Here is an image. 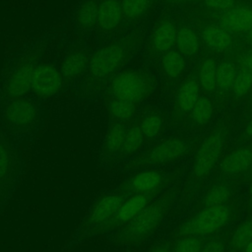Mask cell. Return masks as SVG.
<instances>
[{
  "instance_id": "42",
  "label": "cell",
  "mask_w": 252,
  "mask_h": 252,
  "mask_svg": "<svg viewBox=\"0 0 252 252\" xmlns=\"http://www.w3.org/2000/svg\"><path fill=\"white\" fill-rule=\"evenodd\" d=\"M245 252H252V241L248 244V246L245 248Z\"/></svg>"
},
{
  "instance_id": "36",
  "label": "cell",
  "mask_w": 252,
  "mask_h": 252,
  "mask_svg": "<svg viewBox=\"0 0 252 252\" xmlns=\"http://www.w3.org/2000/svg\"><path fill=\"white\" fill-rule=\"evenodd\" d=\"M234 0H205V5L216 11H228L234 7Z\"/></svg>"
},
{
  "instance_id": "18",
  "label": "cell",
  "mask_w": 252,
  "mask_h": 252,
  "mask_svg": "<svg viewBox=\"0 0 252 252\" xmlns=\"http://www.w3.org/2000/svg\"><path fill=\"white\" fill-rule=\"evenodd\" d=\"M177 30L175 25L168 20L158 23L152 34V46L155 50L160 53H165L171 50L176 41Z\"/></svg>"
},
{
  "instance_id": "5",
  "label": "cell",
  "mask_w": 252,
  "mask_h": 252,
  "mask_svg": "<svg viewBox=\"0 0 252 252\" xmlns=\"http://www.w3.org/2000/svg\"><path fill=\"white\" fill-rule=\"evenodd\" d=\"M190 147L191 142L184 138H169L135 157L127 167L140 169L166 164L183 157Z\"/></svg>"
},
{
  "instance_id": "11",
  "label": "cell",
  "mask_w": 252,
  "mask_h": 252,
  "mask_svg": "<svg viewBox=\"0 0 252 252\" xmlns=\"http://www.w3.org/2000/svg\"><path fill=\"white\" fill-rule=\"evenodd\" d=\"M223 133L218 130L210 134L200 146L194 159L193 173L197 178L206 176L214 167L223 145Z\"/></svg>"
},
{
  "instance_id": "22",
  "label": "cell",
  "mask_w": 252,
  "mask_h": 252,
  "mask_svg": "<svg viewBox=\"0 0 252 252\" xmlns=\"http://www.w3.org/2000/svg\"><path fill=\"white\" fill-rule=\"evenodd\" d=\"M106 109L109 116L114 121L126 122L134 117L137 109V104L123 99L108 97Z\"/></svg>"
},
{
  "instance_id": "13",
  "label": "cell",
  "mask_w": 252,
  "mask_h": 252,
  "mask_svg": "<svg viewBox=\"0 0 252 252\" xmlns=\"http://www.w3.org/2000/svg\"><path fill=\"white\" fill-rule=\"evenodd\" d=\"M33 68L34 65L27 61L19 64L10 73L4 85V93L8 97H23L31 91Z\"/></svg>"
},
{
  "instance_id": "3",
  "label": "cell",
  "mask_w": 252,
  "mask_h": 252,
  "mask_svg": "<svg viewBox=\"0 0 252 252\" xmlns=\"http://www.w3.org/2000/svg\"><path fill=\"white\" fill-rule=\"evenodd\" d=\"M153 84L146 74L138 70H123L116 73L108 87V97L123 99L138 104L147 98Z\"/></svg>"
},
{
  "instance_id": "9",
  "label": "cell",
  "mask_w": 252,
  "mask_h": 252,
  "mask_svg": "<svg viewBox=\"0 0 252 252\" xmlns=\"http://www.w3.org/2000/svg\"><path fill=\"white\" fill-rule=\"evenodd\" d=\"M65 78L60 69L48 63L34 66L32 75L31 91L39 98H51L64 88Z\"/></svg>"
},
{
  "instance_id": "14",
  "label": "cell",
  "mask_w": 252,
  "mask_h": 252,
  "mask_svg": "<svg viewBox=\"0 0 252 252\" xmlns=\"http://www.w3.org/2000/svg\"><path fill=\"white\" fill-rule=\"evenodd\" d=\"M124 18L121 0H102L98 5L96 27L103 32L115 31Z\"/></svg>"
},
{
  "instance_id": "28",
  "label": "cell",
  "mask_w": 252,
  "mask_h": 252,
  "mask_svg": "<svg viewBox=\"0 0 252 252\" xmlns=\"http://www.w3.org/2000/svg\"><path fill=\"white\" fill-rule=\"evenodd\" d=\"M199 81L207 92H213L217 87V64L213 58H206L200 67Z\"/></svg>"
},
{
  "instance_id": "38",
  "label": "cell",
  "mask_w": 252,
  "mask_h": 252,
  "mask_svg": "<svg viewBox=\"0 0 252 252\" xmlns=\"http://www.w3.org/2000/svg\"><path fill=\"white\" fill-rule=\"evenodd\" d=\"M241 65H242V69L252 72V51L246 54V56L242 60Z\"/></svg>"
},
{
  "instance_id": "44",
  "label": "cell",
  "mask_w": 252,
  "mask_h": 252,
  "mask_svg": "<svg viewBox=\"0 0 252 252\" xmlns=\"http://www.w3.org/2000/svg\"><path fill=\"white\" fill-rule=\"evenodd\" d=\"M250 194L252 196V182H251V185H250Z\"/></svg>"
},
{
  "instance_id": "24",
  "label": "cell",
  "mask_w": 252,
  "mask_h": 252,
  "mask_svg": "<svg viewBox=\"0 0 252 252\" xmlns=\"http://www.w3.org/2000/svg\"><path fill=\"white\" fill-rule=\"evenodd\" d=\"M144 134L139 125H133L126 130L121 158H129L135 156L143 146Z\"/></svg>"
},
{
  "instance_id": "6",
  "label": "cell",
  "mask_w": 252,
  "mask_h": 252,
  "mask_svg": "<svg viewBox=\"0 0 252 252\" xmlns=\"http://www.w3.org/2000/svg\"><path fill=\"white\" fill-rule=\"evenodd\" d=\"M231 217L227 205L206 207L196 216L182 223L177 229V235L201 236L213 233L224 226Z\"/></svg>"
},
{
  "instance_id": "21",
  "label": "cell",
  "mask_w": 252,
  "mask_h": 252,
  "mask_svg": "<svg viewBox=\"0 0 252 252\" xmlns=\"http://www.w3.org/2000/svg\"><path fill=\"white\" fill-rule=\"evenodd\" d=\"M98 5L97 0H84L80 3L76 11V24L81 31L90 32L96 26Z\"/></svg>"
},
{
  "instance_id": "23",
  "label": "cell",
  "mask_w": 252,
  "mask_h": 252,
  "mask_svg": "<svg viewBox=\"0 0 252 252\" xmlns=\"http://www.w3.org/2000/svg\"><path fill=\"white\" fill-rule=\"evenodd\" d=\"M199 98V84L191 79L186 81L178 90L176 95V103L180 110L191 111Z\"/></svg>"
},
{
  "instance_id": "25",
  "label": "cell",
  "mask_w": 252,
  "mask_h": 252,
  "mask_svg": "<svg viewBox=\"0 0 252 252\" xmlns=\"http://www.w3.org/2000/svg\"><path fill=\"white\" fill-rule=\"evenodd\" d=\"M175 43L178 51L183 55L192 56L199 49V38L195 32L188 27H182L177 31Z\"/></svg>"
},
{
  "instance_id": "37",
  "label": "cell",
  "mask_w": 252,
  "mask_h": 252,
  "mask_svg": "<svg viewBox=\"0 0 252 252\" xmlns=\"http://www.w3.org/2000/svg\"><path fill=\"white\" fill-rule=\"evenodd\" d=\"M225 246L221 240H213L202 247L200 252H224Z\"/></svg>"
},
{
  "instance_id": "41",
  "label": "cell",
  "mask_w": 252,
  "mask_h": 252,
  "mask_svg": "<svg viewBox=\"0 0 252 252\" xmlns=\"http://www.w3.org/2000/svg\"><path fill=\"white\" fill-rule=\"evenodd\" d=\"M246 37H247V39L252 43V29H251L249 32H246Z\"/></svg>"
},
{
  "instance_id": "7",
  "label": "cell",
  "mask_w": 252,
  "mask_h": 252,
  "mask_svg": "<svg viewBox=\"0 0 252 252\" xmlns=\"http://www.w3.org/2000/svg\"><path fill=\"white\" fill-rule=\"evenodd\" d=\"M126 197L118 192L107 193L101 196L93 205L82 227L88 235L104 232L106 224L113 219Z\"/></svg>"
},
{
  "instance_id": "34",
  "label": "cell",
  "mask_w": 252,
  "mask_h": 252,
  "mask_svg": "<svg viewBox=\"0 0 252 252\" xmlns=\"http://www.w3.org/2000/svg\"><path fill=\"white\" fill-rule=\"evenodd\" d=\"M252 89V72L242 69L236 73L232 90L236 96L245 95Z\"/></svg>"
},
{
  "instance_id": "27",
  "label": "cell",
  "mask_w": 252,
  "mask_h": 252,
  "mask_svg": "<svg viewBox=\"0 0 252 252\" xmlns=\"http://www.w3.org/2000/svg\"><path fill=\"white\" fill-rule=\"evenodd\" d=\"M153 0H121L124 18L137 21L144 17L151 8Z\"/></svg>"
},
{
  "instance_id": "10",
  "label": "cell",
  "mask_w": 252,
  "mask_h": 252,
  "mask_svg": "<svg viewBox=\"0 0 252 252\" xmlns=\"http://www.w3.org/2000/svg\"><path fill=\"white\" fill-rule=\"evenodd\" d=\"M21 172L20 154L0 132V197L8 193Z\"/></svg>"
},
{
  "instance_id": "17",
  "label": "cell",
  "mask_w": 252,
  "mask_h": 252,
  "mask_svg": "<svg viewBox=\"0 0 252 252\" xmlns=\"http://www.w3.org/2000/svg\"><path fill=\"white\" fill-rule=\"evenodd\" d=\"M89 62L90 56L85 50L75 49L63 58L60 65V71L65 80H74L88 70Z\"/></svg>"
},
{
  "instance_id": "2",
  "label": "cell",
  "mask_w": 252,
  "mask_h": 252,
  "mask_svg": "<svg viewBox=\"0 0 252 252\" xmlns=\"http://www.w3.org/2000/svg\"><path fill=\"white\" fill-rule=\"evenodd\" d=\"M126 40H115L96 49L90 57L88 71L94 80L113 77L129 56Z\"/></svg>"
},
{
  "instance_id": "33",
  "label": "cell",
  "mask_w": 252,
  "mask_h": 252,
  "mask_svg": "<svg viewBox=\"0 0 252 252\" xmlns=\"http://www.w3.org/2000/svg\"><path fill=\"white\" fill-rule=\"evenodd\" d=\"M139 126L144 136L151 139L156 137L160 131L162 126V119L157 113H149L141 120Z\"/></svg>"
},
{
  "instance_id": "8",
  "label": "cell",
  "mask_w": 252,
  "mask_h": 252,
  "mask_svg": "<svg viewBox=\"0 0 252 252\" xmlns=\"http://www.w3.org/2000/svg\"><path fill=\"white\" fill-rule=\"evenodd\" d=\"M174 175L158 170L144 169L131 175L119 188L125 197L132 194H158L173 179Z\"/></svg>"
},
{
  "instance_id": "30",
  "label": "cell",
  "mask_w": 252,
  "mask_h": 252,
  "mask_svg": "<svg viewBox=\"0 0 252 252\" xmlns=\"http://www.w3.org/2000/svg\"><path fill=\"white\" fill-rule=\"evenodd\" d=\"M213 115V105L208 97L201 96L191 109L193 121L199 125L207 124Z\"/></svg>"
},
{
  "instance_id": "40",
  "label": "cell",
  "mask_w": 252,
  "mask_h": 252,
  "mask_svg": "<svg viewBox=\"0 0 252 252\" xmlns=\"http://www.w3.org/2000/svg\"><path fill=\"white\" fill-rule=\"evenodd\" d=\"M245 133H246V135H248V136H252V119L250 120V122H249L248 125L246 126Z\"/></svg>"
},
{
  "instance_id": "12",
  "label": "cell",
  "mask_w": 252,
  "mask_h": 252,
  "mask_svg": "<svg viewBox=\"0 0 252 252\" xmlns=\"http://www.w3.org/2000/svg\"><path fill=\"white\" fill-rule=\"evenodd\" d=\"M157 194H132L124 199L113 219L106 224L104 231L118 229L132 220L148 204L152 202Z\"/></svg>"
},
{
  "instance_id": "43",
  "label": "cell",
  "mask_w": 252,
  "mask_h": 252,
  "mask_svg": "<svg viewBox=\"0 0 252 252\" xmlns=\"http://www.w3.org/2000/svg\"><path fill=\"white\" fill-rule=\"evenodd\" d=\"M176 1H182V2H188V1H198V0H176Z\"/></svg>"
},
{
  "instance_id": "16",
  "label": "cell",
  "mask_w": 252,
  "mask_h": 252,
  "mask_svg": "<svg viewBox=\"0 0 252 252\" xmlns=\"http://www.w3.org/2000/svg\"><path fill=\"white\" fill-rule=\"evenodd\" d=\"M220 26L227 31L247 32L252 29V9L233 7L220 18Z\"/></svg>"
},
{
  "instance_id": "35",
  "label": "cell",
  "mask_w": 252,
  "mask_h": 252,
  "mask_svg": "<svg viewBox=\"0 0 252 252\" xmlns=\"http://www.w3.org/2000/svg\"><path fill=\"white\" fill-rule=\"evenodd\" d=\"M202 247V241L198 236L186 235L176 242L174 252H200Z\"/></svg>"
},
{
  "instance_id": "26",
  "label": "cell",
  "mask_w": 252,
  "mask_h": 252,
  "mask_svg": "<svg viewBox=\"0 0 252 252\" xmlns=\"http://www.w3.org/2000/svg\"><path fill=\"white\" fill-rule=\"evenodd\" d=\"M185 58L182 53L176 50H169L163 53L161 67L164 74L169 78L178 77L185 68Z\"/></svg>"
},
{
  "instance_id": "29",
  "label": "cell",
  "mask_w": 252,
  "mask_h": 252,
  "mask_svg": "<svg viewBox=\"0 0 252 252\" xmlns=\"http://www.w3.org/2000/svg\"><path fill=\"white\" fill-rule=\"evenodd\" d=\"M236 76V68L230 61H224L217 67V87L226 91L232 87Z\"/></svg>"
},
{
  "instance_id": "19",
  "label": "cell",
  "mask_w": 252,
  "mask_h": 252,
  "mask_svg": "<svg viewBox=\"0 0 252 252\" xmlns=\"http://www.w3.org/2000/svg\"><path fill=\"white\" fill-rule=\"evenodd\" d=\"M252 165V149L239 148L227 155L220 163V170L225 175L238 174Z\"/></svg>"
},
{
  "instance_id": "1",
  "label": "cell",
  "mask_w": 252,
  "mask_h": 252,
  "mask_svg": "<svg viewBox=\"0 0 252 252\" xmlns=\"http://www.w3.org/2000/svg\"><path fill=\"white\" fill-rule=\"evenodd\" d=\"M179 193L178 188L165 191L155 201L148 204L132 220L117 229L115 242L133 246L146 241L160 225Z\"/></svg>"
},
{
  "instance_id": "39",
  "label": "cell",
  "mask_w": 252,
  "mask_h": 252,
  "mask_svg": "<svg viewBox=\"0 0 252 252\" xmlns=\"http://www.w3.org/2000/svg\"><path fill=\"white\" fill-rule=\"evenodd\" d=\"M149 252H171V250L167 245H158L153 247Z\"/></svg>"
},
{
  "instance_id": "20",
  "label": "cell",
  "mask_w": 252,
  "mask_h": 252,
  "mask_svg": "<svg viewBox=\"0 0 252 252\" xmlns=\"http://www.w3.org/2000/svg\"><path fill=\"white\" fill-rule=\"evenodd\" d=\"M202 38L205 44L216 52H225L232 45V38L221 26L208 25L202 31Z\"/></svg>"
},
{
  "instance_id": "15",
  "label": "cell",
  "mask_w": 252,
  "mask_h": 252,
  "mask_svg": "<svg viewBox=\"0 0 252 252\" xmlns=\"http://www.w3.org/2000/svg\"><path fill=\"white\" fill-rule=\"evenodd\" d=\"M126 130L127 128L123 122L114 121L109 126L101 150V155L105 161L109 162L116 158H121Z\"/></svg>"
},
{
  "instance_id": "31",
  "label": "cell",
  "mask_w": 252,
  "mask_h": 252,
  "mask_svg": "<svg viewBox=\"0 0 252 252\" xmlns=\"http://www.w3.org/2000/svg\"><path fill=\"white\" fill-rule=\"evenodd\" d=\"M230 189L225 184H218L212 187L204 197L203 204L206 207L223 205L230 196Z\"/></svg>"
},
{
  "instance_id": "32",
  "label": "cell",
  "mask_w": 252,
  "mask_h": 252,
  "mask_svg": "<svg viewBox=\"0 0 252 252\" xmlns=\"http://www.w3.org/2000/svg\"><path fill=\"white\" fill-rule=\"evenodd\" d=\"M252 241V220L244 221L234 232L231 244L236 250H242Z\"/></svg>"
},
{
  "instance_id": "4",
  "label": "cell",
  "mask_w": 252,
  "mask_h": 252,
  "mask_svg": "<svg viewBox=\"0 0 252 252\" xmlns=\"http://www.w3.org/2000/svg\"><path fill=\"white\" fill-rule=\"evenodd\" d=\"M3 121L5 127L12 133L29 134L36 129L40 121V108L31 98H12L4 108Z\"/></svg>"
}]
</instances>
